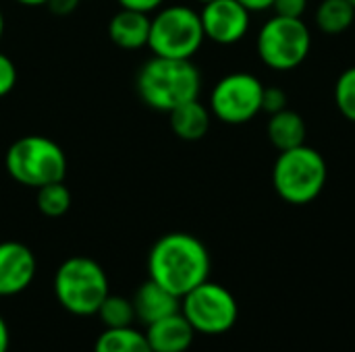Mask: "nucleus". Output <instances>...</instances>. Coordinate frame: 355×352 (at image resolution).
<instances>
[{
    "mask_svg": "<svg viewBox=\"0 0 355 352\" xmlns=\"http://www.w3.org/2000/svg\"><path fill=\"white\" fill-rule=\"evenodd\" d=\"M198 2H202V4H206V2H210V0H198Z\"/></svg>",
    "mask_w": 355,
    "mask_h": 352,
    "instance_id": "obj_31",
    "label": "nucleus"
},
{
    "mask_svg": "<svg viewBox=\"0 0 355 352\" xmlns=\"http://www.w3.org/2000/svg\"><path fill=\"white\" fill-rule=\"evenodd\" d=\"M37 261L33 251L17 241L0 243V297H17L27 290L35 278Z\"/></svg>",
    "mask_w": 355,
    "mask_h": 352,
    "instance_id": "obj_11",
    "label": "nucleus"
},
{
    "mask_svg": "<svg viewBox=\"0 0 355 352\" xmlns=\"http://www.w3.org/2000/svg\"><path fill=\"white\" fill-rule=\"evenodd\" d=\"M94 352H154L146 334L133 326L129 328H104L96 338Z\"/></svg>",
    "mask_w": 355,
    "mask_h": 352,
    "instance_id": "obj_17",
    "label": "nucleus"
},
{
    "mask_svg": "<svg viewBox=\"0 0 355 352\" xmlns=\"http://www.w3.org/2000/svg\"><path fill=\"white\" fill-rule=\"evenodd\" d=\"M287 108V93L281 87H264L262 95V112L275 114Z\"/></svg>",
    "mask_w": 355,
    "mask_h": 352,
    "instance_id": "obj_23",
    "label": "nucleus"
},
{
    "mask_svg": "<svg viewBox=\"0 0 355 352\" xmlns=\"http://www.w3.org/2000/svg\"><path fill=\"white\" fill-rule=\"evenodd\" d=\"M17 85V66L10 56L0 52V98L8 95Z\"/></svg>",
    "mask_w": 355,
    "mask_h": 352,
    "instance_id": "obj_22",
    "label": "nucleus"
},
{
    "mask_svg": "<svg viewBox=\"0 0 355 352\" xmlns=\"http://www.w3.org/2000/svg\"><path fill=\"white\" fill-rule=\"evenodd\" d=\"M108 37L123 50H139L148 46L150 37V15L121 8L108 21Z\"/></svg>",
    "mask_w": 355,
    "mask_h": 352,
    "instance_id": "obj_14",
    "label": "nucleus"
},
{
    "mask_svg": "<svg viewBox=\"0 0 355 352\" xmlns=\"http://www.w3.org/2000/svg\"><path fill=\"white\" fill-rule=\"evenodd\" d=\"M131 303L135 309V322H141L144 326H150L166 315L181 311V299L150 278L139 284V288L133 293Z\"/></svg>",
    "mask_w": 355,
    "mask_h": 352,
    "instance_id": "obj_13",
    "label": "nucleus"
},
{
    "mask_svg": "<svg viewBox=\"0 0 355 352\" xmlns=\"http://www.w3.org/2000/svg\"><path fill=\"white\" fill-rule=\"evenodd\" d=\"M35 203L40 214H44L46 218H60L71 210V191L67 189L64 180L44 185L37 189Z\"/></svg>",
    "mask_w": 355,
    "mask_h": 352,
    "instance_id": "obj_20",
    "label": "nucleus"
},
{
    "mask_svg": "<svg viewBox=\"0 0 355 352\" xmlns=\"http://www.w3.org/2000/svg\"><path fill=\"white\" fill-rule=\"evenodd\" d=\"M250 12H264L275 6V0H239Z\"/></svg>",
    "mask_w": 355,
    "mask_h": 352,
    "instance_id": "obj_27",
    "label": "nucleus"
},
{
    "mask_svg": "<svg viewBox=\"0 0 355 352\" xmlns=\"http://www.w3.org/2000/svg\"><path fill=\"white\" fill-rule=\"evenodd\" d=\"M206 39L218 46L241 41L252 25V12L239 0H210L200 10Z\"/></svg>",
    "mask_w": 355,
    "mask_h": 352,
    "instance_id": "obj_10",
    "label": "nucleus"
},
{
    "mask_svg": "<svg viewBox=\"0 0 355 352\" xmlns=\"http://www.w3.org/2000/svg\"><path fill=\"white\" fill-rule=\"evenodd\" d=\"M96 315L104 328H129L135 322V309L131 299L112 293L102 301Z\"/></svg>",
    "mask_w": 355,
    "mask_h": 352,
    "instance_id": "obj_19",
    "label": "nucleus"
},
{
    "mask_svg": "<svg viewBox=\"0 0 355 352\" xmlns=\"http://www.w3.org/2000/svg\"><path fill=\"white\" fill-rule=\"evenodd\" d=\"M181 313L196 334L220 336L237 324L239 305L229 288L206 280L181 299Z\"/></svg>",
    "mask_w": 355,
    "mask_h": 352,
    "instance_id": "obj_8",
    "label": "nucleus"
},
{
    "mask_svg": "<svg viewBox=\"0 0 355 352\" xmlns=\"http://www.w3.org/2000/svg\"><path fill=\"white\" fill-rule=\"evenodd\" d=\"M15 2H19L23 6H46L48 0H15Z\"/></svg>",
    "mask_w": 355,
    "mask_h": 352,
    "instance_id": "obj_29",
    "label": "nucleus"
},
{
    "mask_svg": "<svg viewBox=\"0 0 355 352\" xmlns=\"http://www.w3.org/2000/svg\"><path fill=\"white\" fill-rule=\"evenodd\" d=\"M329 180V166L324 156L310 147L300 145L279 151L272 164L275 193L289 205H308L316 201Z\"/></svg>",
    "mask_w": 355,
    "mask_h": 352,
    "instance_id": "obj_3",
    "label": "nucleus"
},
{
    "mask_svg": "<svg viewBox=\"0 0 355 352\" xmlns=\"http://www.w3.org/2000/svg\"><path fill=\"white\" fill-rule=\"evenodd\" d=\"M110 295V282L104 268L83 255L64 259L54 274V297L58 305L77 317L98 313L102 301Z\"/></svg>",
    "mask_w": 355,
    "mask_h": 352,
    "instance_id": "obj_4",
    "label": "nucleus"
},
{
    "mask_svg": "<svg viewBox=\"0 0 355 352\" xmlns=\"http://www.w3.org/2000/svg\"><path fill=\"white\" fill-rule=\"evenodd\" d=\"M264 85L252 73H229L210 91V112L225 124H245L262 112Z\"/></svg>",
    "mask_w": 355,
    "mask_h": 352,
    "instance_id": "obj_9",
    "label": "nucleus"
},
{
    "mask_svg": "<svg viewBox=\"0 0 355 352\" xmlns=\"http://www.w3.org/2000/svg\"><path fill=\"white\" fill-rule=\"evenodd\" d=\"M208 247L189 232L162 234L148 253V278L183 299L210 276Z\"/></svg>",
    "mask_w": 355,
    "mask_h": 352,
    "instance_id": "obj_1",
    "label": "nucleus"
},
{
    "mask_svg": "<svg viewBox=\"0 0 355 352\" xmlns=\"http://www.w3.org/2000/svg\"><path fill=\"white\" fill-rule=\"evenodd\" d=\"M168 122L173 133L183 141H200L208 135L212 112L200 100H191L168 112Z\"/></svg>",
    "mask_w": 355,
    "mask_h": 352,
    "instance_id": "obj_16",
    "label": "nucleus"
},
{
    "mask_svg": "<svg viewBox=\"0 0 355 352\" xmlns=\"http://www.w3.org/2000/svg\"><path fill=\"white\" fill-rule=\"evenodd\" d=\"M275 15L291 17V19H304L308 10V0H275L272 6Z\"/></svg>",
    "mask_w": 355,
    "mask_h": 352,
    "instance_id": "obj_24",
    "label": "nucleus"
},
{
    "mask_svg": "<svg viewBox=\"0 0 355 352\" xmlns=\"http://www.w3.org/2000/svg\"><path fill=\"white\" fill-rule=\"evenodd\" d=\"M121 4V8H129V10H137V12H156L158 8H162L164 0H116Z\"/></svg>",
    "mask_w": 355,
    "mask_h": 352,
    "instance_id": "obj_25",
    "label": "nucleus"
},
{
    "mask_svg": "<svg viewBox=\"0 0 355 352\" xmlns=\"http://www.w3.org/2000/svg\"><path fill=\"white\" fill-rule=\"evenodd\" d=\"M316 27L327 35L345 33L355 21V6L349 0H322L314 15Z\"/></svg>",
    "mask_w": 355,
    "mask_h": 352,
    "instance_id": "obj_18",
    "label": "nucleus"
},
{
    "mask_svg": "<svg viewBox=\"0 0 355 352\" xmlns=\"http://www.w3.org/2000/svg\"><path fill=\"white\" fill-rule=\"evenodd\" d=\"M8 346H10V332L6 319L0 315V352H8Z\"/></svg>",
    "mask_w": 355,
    "mask_h": 352,
    "instance_id": "obj_28",
    "label": "nucleus"
},
{
    "mask_svg": "<svg viewBox=\"0 0 355 352\" xmlns=\"http://www.w3.org/2000/svg\"><path fill=\"white\" fill-rule=\"evenodd\" d=\"M81 0H48L46 6L52 15L56 17H67L71 12H75V8L79 6Z\"/></svg>",
    "mask_w": 355,
    "mask_h": 352,
    "instance_id": "obj_26",
    "label": "nucleus"
},
{
    "mask_svg": "<svg viewBox=\"0 0 355 352\" xmlns=\"http://www.w3.org/2000/svg\"><path fill=\"white\" fill-rule=\"evenodd\" d=\"M200 12L185 4H171L156 10L150 19L148 48L154 56L193 58L204 44Z\"/></svg>",
    "mask_w": 355,
    "mask_h": 352,
    "instance_id": "obj_6",
    "label": "nucleus"
},
{
    "mask_svg": "<svg viewBox=\"0 0 355 352\" xmlns=\"http://www.w3.org/2000/svg\"><path fill=\"white\" fill-rule=\"evenodd\" d=\"M2 35H4V12L0 8V41H2Z\"/></svg>",
    "mask_w": 355,
    "mask_h": 352,
    "instance_id": "obj_30",
    "label": "nucleus"
},
{
    "mask_svg": "<svg viewBox=\"0 0 355 352\" xmlns=\"http://www.w3.org/2000/svg\"><path fill=\"white\" fill-rule=\"evenodd\" d=\"M144 334L154 352H187L196 338V330L181 311L146 326Z\"/></svg>",
    "mask_w": 355,
    "mask_h": 352,
    "instance_id": "obj_12",
    "label": "nucleus"
},
{
    "mask_svg": "<svg viewBox=\"0 0 355 352\" xmlns=\"http://www.w3.org/2000/svg\"><path fill=\"white\" fill-rule=\"evenodd\" d=\"M135 89L148 108L168 114L200 98L202 73L191 58H164L152 54L137 71Z\"/></svg>",
    "mask_w": 355,
    "mask_h": 352,
    "instance_id": "obj_2",
    "label": "nucleus"
},
{
    "mask_svg": "<svg viewBox=\"0 0 355 352\" xmlns=\"http://www.w3.org/2000/svg\"><path fill=\"white\" fill-rule=\"evenodd\" d=\"M312 50V31L304 19L275 15L258 31L256 52L262 64L272 71H295Z\"/></svg>",
    "mask_w": 355,
    "mask_h": 352,
    "instance_id": "obj_7",
    "label": "nucleus"
},
{
    "mask_svg": "<svg viewBox=\"0 0 355 352\" xmlns=\"http://www.w3.org/2000/svg\"><path fill=\"white\" fill-rule=\"evenodd\" d=\"M4 168L15 183L40 189L64 180L69 162L67 154L54 139L44 135H23L6 149Z\"/></svg>",
    "mask_w": 355,
    "mask_h": 352,
    "instance_id": "obj_5",
    "label": "nucleus"
},
{
    "mask_svg": "<svg viewBox=\"0 0 355 352\" xmlns=\"http://www.w3.org/2000/svg\"><path fill=\"white\" fill-rule=\"evenodd\" d=\"M349 2H352V4H354V6H355V0H349Z\"/></svg>",
    "mask_w": 355,
    "mask_h": 352,
    "instance_id": "obj_32",
    "label": "nucleus"
},
{
    "mask_svg": "<svg viewBox=\"0 0 355 352\" xmlns=\"http://www.w3.org/2000/svg\"><path fill=\"white\" fill-rule=\"evenodd\" d=\"M333 98L341 116L355 124V66H347L337 77Z\"/></svg>",
    "mask_w": 355,
    "mask_h": 352,
    "instance_id": "obj_21",
    "label": "nucleus"
},
{
    "mask_svg": "<svg viewBox=\"0 0 355 352\" xmlns=\"http://www.w3.org/2000/svg\"><path fill=\"white\" fill-rule=\"evenodd\" d=\"M266 137L270 145L279 151H287L293 147H300L306 143L308 137V124L304 116L295 110H281L270 114L266 122Z\"/></svg>",
    "mask_w": 355,
    "mask_h": 352,
    "instance_id": "obj_15",
    "label": "nucleus"
}]
</instances>
